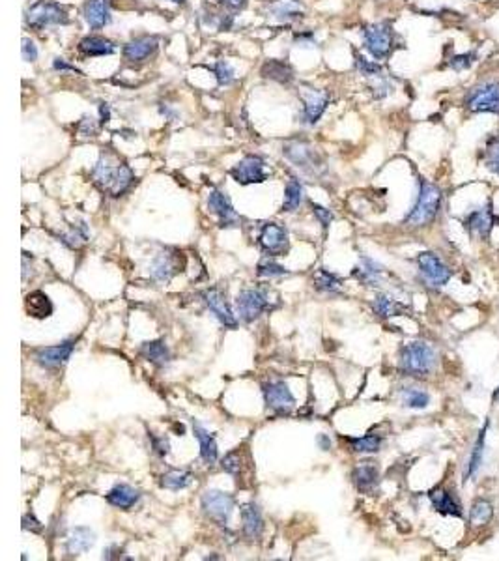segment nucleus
<instances>
[{
    "label": "nucleus",
    "mask_w": 499,
    "mask_h": 561,
    "mask_svg": "<svg viewBox=\"0 0 499 561\" xmlns=\"http://www.w3.org/2000/svg\"><path fill=\"white\" fill-rule=\"evenodd\" d=\"M356 66H358V69L361 71V75H364V77H382V66L380 64H376V62H371L367 60V58H363V56H358V60H356Z\"/></svg>",
    "instance_id": "43"
},
{
    "label": "nucleus",
    "mask_w": 499,
    "mask_h": 561,
    "mask_svg": "<svg viewBox=\"0 0 499 561\" xmlns=\"http://www.w3.org/2000/svg\"><path fill=\"white\" fill-rule=\"evenodd\" d=\"M217 2L223 8L232 10V12H237V10H242V8L247 4V0H217Z\"/></svg>",
    "instance_id": "52"
},
{
    "label": "nucleus",
    "mask_w": 499,
    "mask_h": 561,
    "mask_svg": "<svg viewBox=\"0 0 499 561\" xmlns=\"http://www.w3.org/2000/svg\"><path fill=\"white\" fill-rule=\"evenodd\" d=\"M202 298L206 301V305H208L209 311L216 314L217 320L221 324L227 325V328H236L237 320L234 317L232 309L229 307V304H227V298H224L223 292L219 290V288H209V290L204 292Z\"/></svg>",
    "instance_id": "16"
},
{
    "label": "nucleus",
    "mask_w": 499,
    "mask_h": 561,
    "mask_svg": "<svg viewBox=\"0 0 499 561\" xmlns=\"http://www.w3.org/2000/svg\"><path fill=\"white\" fill-rule=\"evenodd\" d=\"M264 400L271 410L279 413H288L296 404L294 395L284 382H271L264 386Z\"/></svg>",
    "instance_id": "11"
},
{
    "label": "nucleus",
    "mask_w": 499,
    "mask_h": 561,
    "mask_svg": "<svg viewBox=\"0 0 499 561\" xmlns=\"http://www.w3.org/2000/svg\"><path fill=\"white\" fill-rule=\"evenodd\" d=\"M193 481V475L187 474V472H169L161 477V487L169 488V490H183L187 488Z\"/></svg>",
    "instance_id": "39"
},
{
    "label": "nucleus",
    "mask_w": 499,
    "mask_h": 561,
    "mask_svg": "<svg viewBox=\"0 0 499 561\" xmlns=\"http://www.w3.org/2000/svg\"><path fill=\"white\" fill-rule=\"evenodd\" d=\"M494 402H499V387L496 389V393H494Z\"/></svg>",
    "instance_id": "57"
},
{
    "label": "nucleus",
    "mask_w": 499,
    "mask_h": 561,
    "mask_svg": "<svg viewBox=\"0 0 499 561\" xmlns=\"http://www.w3.org/2000/svg\"><path fill=\"white\" fill-rule=\"evenodd\" d=\"M260 247H262L268 255H283L288 251V234L283 227L277 223H266L262 227V232L258 236Z\"/></svg>",
    "instance_id": "12"
},
{
    "label": "nucleus",
    "mask_w": 499,
    "mask_h": 561,
    "mask_svg": "<svg viewBox=\"0 0 499 561\" xmlns=\"http://www.w3.org/2000/svg\"><path fill=\"white\" fill-rule=\"evenodd\" d=\"M242 520H243V534L251 537V539H257L264 531V520L262 514L258 511L255 503H245L242 507Z\"/></svg>",
    "instance_id": "26"
},
{
    "label": "nucleus",
    "mask_w": 499,
    "mask_h": 561,
    "mask_svg": "<svg viewBox=\"0 0 499 561\" xmlns=\"http://www.w3.org/2000/svg\"><path fill=\"white\" fill-rule=\"evenodd\" d=\"M262 75L266 79L277 82H290L294 79V71L283 60H268L262 66Z\"/></svg>",
    "instance_id": "32"
},
{
    "label": "nucleus",
    "mask_w": 499,
    "mask_h": 561,
    "mask_svg": "<svg viewBox=\"0 0 499 561\" xmlns=\"http://www.w3.org/2000/svg\"><path fill=\"white\" fill-rule=\"evenodd\" d=\"M100 113H102V124L108 122V118H111V108H108L107 103H102V107H100Z\"/></svg>",
    "instance_id": "55"
},
{
    "label": "nucleus",
    "mask_w": 499,
    "mask_h": 561,
    "mask_svg": "<svg viewBox=\"0 0 499 561\" xmlns=\"http://www.w3.org/2000/svg\"><path fill=\"white\" fill-rule=\"evenodd\" d=\"M95 542V535L90 527L79 526L73 527L68 535V541H66V548H68L69 554H82L86 552L90 548L94 547Z\"/></svg>",
    "instance_id": "22"
},
{
    "label": "nucleus",
    "mask_w": 499,
    "mask_h": 561,
    "mask_svg": "<svg viewBox=\"0 0 499 561\" xmlns=\"http://www.w3.org/2000/svg\"><path fill=\"white\" fill-rule=\"evenodd\" d=\"M297 41H299V43H301L303 47H310V45H314V41L310 40V34L301 36V38H297Z\"/></svg>",
    "instance_id": "56"
},
{
    "label": "nucleus",
    "mask_w": 499,
    "mask_h": 561,
    "mask_svg": "<svg viewBox=\"0 0 499 561\" xmlns=\"http://www.w3.org/2000/svg\"><path fill=\"white\" fill-rule=\"evenodd\" d=\"M485 165L486 169L492 170L494 174L499 176V137H492L490 141L486 142Z\"/></svg>",
    "instance_id": "40"
},
{
    "label": "nucleus",
    "mask_w": 499,
    "mask_h": 561,
    "mask_svg": "<svg viewBox=\"0 0 499 561\" xmlns=\"http://www.w3.org/2000/svg\"><path fill=\"white\" fill-rule=\"evenodd\" d=\"M364 49L376 58L382 60L393 49V30L389 25L385 23H376V25H369L363 30Z\"/></svg>",
    "instance_id": "6"
},
{
    "label": "nucleus",
    "mask_w": 499,
    "mask_h": 561,
    "mask_svg": "<svg viewBox=\"0 0 499 561\" xmlns=\"http://www.w3.org/2000/svg\"><path fill=\"white\" fill-rule=\"evenodd\" d=\"M430 402V395L421 389H415V387H410L404 391V404L408 408H413V410H423L426 408Z\"/></svg>",
    "instance_id": "42"
},
{
    "label": "nucleus",
    "mask_w": 499,
    "mask_h": 561,
    "mask_svg": "<svg viewBox=\"0 0 499 561\" xmlns=\"http://www.w3.org/2000/svg\"><path fill=\"white\" fill-rule=\"evenodd\" d=\"M185 266L182 253H161L154 258L150 266V273L155 281H170L178 271H183Z\"/></svg>",
    "instance_id": "14"
},
{
    "label": "nucleus",
    "mask_w": 499,
    "mask_h": 561,
    "mask_svg": "<svg viewBox=\"0 0 499 561\" xmlns=\"http://www.w3.org/2000/svg\"><path fill=\"white\" fill-rule=\"evenodd\" d=\"M208 204L209 208H211V211L219 217L221 227H236V225L240 223V217H237V214L234 211V208H232L229 196L223 195L221 191L216 190L211 191V193H209Z\"/></svg>",
    "instance_id": "18"
},
{
    "label": "nucleus",
    "mask_w": 499,
    "mask_h": 561,
    "mask_svg": "<svg viewBox=\"0 0 499 561\" xmlns=\"http://www.w3.org/2000/svg\"><path fill=\"white\" fill-rule=\"evenodd\" d=\"M266 307H268V296L262 290L249 288V290H243L237 294L236 309L243 322H251V320L258 318L266 311Z\"/></svg>",
    "instance_id": "10"
},
{
    "label": "nucleus",
    "mask_w": 499,
    "mask_h": 561,
    "mask_svg": "<svg viewBox=\"0 0 499 561\" xmlns=\"http://www.w3.org/2000/svg\"><path fill=\"white\" fill-rule=\"evenodd\" d=\"M384 273V268L378 262H374L371 258H361V268L356 270V277L361 279L363 283L376 284Z\"/></svg>",
    "instance_id": "36"
},
{
    "label": "nucleus",
    "mask_w": 499,
    "mask_h": 561,
    "mask_svg": "<svg viewBox=\"0 0 499 561\" xmlns=\"http://www.w3.org/2000/svg\"><path fill=\"white\" fill-rule=\"evenodd\" d=\"M221 466H223V470L227 474L236 475L237 472L242 470V460H240V457H237L236 453H229L223 459V462H221Z\"/></svg>",
    "instance_id": "47"
},
{
    "label": "nucleus",
    "mask_w": 499,
    "mask_h": 561,
    "mask_svg": "<svg viewBox=\"0 0 499 561\" xmlns=\"http://www.w3.org/2000/svg\"><path fill=\"white\" fill-rule=\"evenodd\" d=\"M53 68L56 69V71H71V73H79V69H75V66H69V64H66V62L62 60V58H56V60H54Z\"/></svg>",
    "instance_id": "53"
},
{
    "label": "nucleus",
    "mask_w": 499,
    "mask_h": 561,
    "mask_svg": "<svg viewBox=\"0 0 499 561\" xmlns=\"http://www.w3.org/2000/svg\"><path fill=\"white\" fill-rule=\"evenodd\" d=\"M283 154L288 157L294 165H297V167H301V169L305 170H310V172H314V170L320 167V161H318V156L316 152H314V148H310L309 144L303 141L286 142L283 148Z\"/></svg>",
    "instance_id": "13"
},
{
    "label": "nucleus",
    "mask_w": 499,
    "mask_h": 561,
    "mask_svg": "<svg viewBox=\"0 0 499 561\" xmlns=\"http://www.w3.org/2000/svg\"><path fill=\"white\" fill-rule=\"evenodd\" d=\"M150 439H152V446H154L155 453L161 455V457L169 455V449H170L169 439H167V438H157V436H154L152 433H150Z\"/></svg>",
    "instance_id": "50"
},
{
    "label": "nucleus",
    "mask_w": 499,
    "mask_h": 561,
    "mask_svg": "<svg viewBox=\"0 0 499 561\" xmlns=\"http://www.w3.org/2000/svg\"><path fill=\"white\" fill-rule=\"evenodd\" d=\"M232 178L242 185H249V183H262L268 178L266 172V161L258 156H245L242 161L237 163L234 169L230 170Z\"/></svg>",
    "instance_id": "8"
},
{
    "label": "nucleus",
    "mask_w": 499,
    "mask_h": 561,
    "mask_svg": "<svg viewBox=\"0 0 499 561\" xmlns=\"http://www.w3.org/2000/svg\"><path fill=\"white\" fill-rule=\"evenodd\" d=\"M301 201H303V185L296 178H290L286 183V190H284L283 210L294 211L301 204Z\"/></svg>",
    "instance_id": "35"
},
{
    "label": "nucleus",
    "mask_w": 499,
    "mask_h": 561,
    "mask_svg": "<svg viewBox=\"0 0 499 561\" xmlns=\"http://www.w3.org/2000/svg\"><path fill=\"white\" fill-rule=\"evenodd\" d=\"M430 501H432V505H434V509H436L439 514H447V516H459V518L462 516L460 503L452 498L451 492H447V490H443V488L432 490Z\"/></svg>",
    "instance_id": "27"
},
{
    "label": "nucleus",
    "mask_w": 499,
    "mask_h": 561,
    "mask_svg": "<svg viewBox=\"0 0 499 561\" xmlns=\"http://www.w3.org/2000/svg\"><path fill=\"white\" fill-rule=\"evenodd\" d=\"M303 118L307 124H316L320 120V116L324 115V111L329 105V98L327 94L316 92V90H310L307 94H303Z\"/></svg>",
    "instance_id": "20"
},
{
    "label": "nucleus",
    "mask_w": 499,
    "mask_h": 561,
    "mask_svg": "<svg viewBox=\"0 0 499 561\" xmlns=\"http://www.w3.org/2000/svg\"><path fill=\"white\" fill-rule=\"evenodd\" d=\"M348 442H350L351 451L356 453H376L382 447V438L376 434H367L363 438H351Z\"/></svg>",
    "instance_id": "38"
},
{
    "label": "nucleus",
    "mask_w": 499,
    "mask_h": 561,
    "mask_svg": "<svg viewBox=\"0 0 499 561\" xmlns=\"http://www.w3.org/2000/svg\"><path fill=\"white\" fill-rule=\"evenodd\" d=\"M441 206V191L434 183L421 182L417 203L413 206L412 214L408 216L406 223L412 227H425L436 217Z\"/></svg>",
    "instance_id": "3"
},
{
    "label": "nucleus",
    "mask_w": 499,
    "mask_h": 561,
    "mask_svg": "<svg viewBox=\"0 0 499 561\" xmlns=\"http://www.w3.org/2000/svg\"><path fill=\"white\" fill-rule=\"evenodd\" d=\"M318 444H320V449H324V451H329L331 449V439L325 436V434H320L318 436Z\"/></svg>",
    "instance_id": "54"
},
{
    "label": "nucleus",
    "mask_w": 499,
    "mask_h": 561,
    "mask_svg": "<svg viewBox=\"0 0 499 561\" xmlns=\"http://www.w3.org/2000/svg\"><path fill=\"white\" fill-rule=\"evenodd\" d=\"M84 19L92 28H103L111 23L107 0H88L84 4Z\"/></svg>",
    "instance_id": "23"
},
{
    "label": "nucleus",
    "mask_w": 499,
    "mask_h": 561,
    "mask_svg": "<svg viewBox=\"0 0 499 561\" xmlns=\"http://www.w3.org/2000/svg\"><path fill=\"white\" fill-rule=\"evenodd\" d=\"M271 12L279 19L292 21L303 15V8H301V4L297 0H279L277 4L271 6Z\"/></svg>",
    "instance_id": "34"
},
{
    "label": "nucleus",
    "mask_w": 499,
    "mask_h": 561,
    "mask_svg": "<svg viewBox=\"0 0 499 561\" xmlns=\"http://www.w3.org/2000/svg\"><path fill=\"white\" fill-rule=\"evenodd\" d=\"M68 14L66 10L56 2H38L27 10V25L30 28L41 30L51 25H68Z\"/></svg>",
    "instance_id": "5"
},
{
    "label": "nucleus",
    "mask_w": 499,
    "mask_h": 561,
    "mask_svg": "<svg viewBox=\"0 0 499 561\" xmlns=\"http://www.w3.org/2000/svg\"><path fill=\"white\" fill-rule=\"evenodd\" d=\"M486 431H488V423H486V425L483 426V431H480V433H479V438H477V442H475V446H473L472 457H469V462H467V466H465L464 481H467V479H472V477H475V474L479 472L480 464H483V455H485Z\"/></svg>",
    "instance_id": "31"
},
{
    "label": "nucleus",
    "mask_w": 499,
    "mask_h": 561,
    "mask_svg": "<svg viewBox=\"0 0 499 561\" xmlns=\"http://www.w3.org/2000/svg\"><path fill=\"white\" fill-rule=\"evenodd\" d=\"M351 479H353V485H356L359 492L372 494L378 487V468L371 464V462H364V464H361L351 472Z\"/></svg>",
    "instance_id": "19"
},
{
    "label": "nucleus",
    "mask_w": 499,
    "mask_h": 561,
    "mask_svg": "<svg viewBox=\"0 0 499 561\" xmlns=\"http://www.w3.org/2000/svg\"><path fill=\"white\" fill-rule=\"evenodd\" d=\"M23 529H30V531H34V534H40L41 529H43V526H41L40 520H36L34 514H25L23 516Z\"/></svg>",
    "instance_id": "51"
},
{
    "label": "nucleus",
    "mask_w": 499,
    "mask_h": 561,
    "mask_svg": "<svg viewBox=\"0 0 499 561\" xmlns=\"http://www.w3.org/2000/svg\"><path fill=\"white\" fill-rule=\"evenodd\" d=\"M195 436L200 444V457L206 464H213L217 460V442L213 438V434H209L204 426L195 425L193 426Z\"/></svg>",
    "instance_id": "30"
},
{
    "label": "nucleus",
    "mask_w": 499,
    "mask_h": 561,
    "mask_svg": "<svg viewBox=\"0 0 499 561\" xmlns=\"http://www.w3.org/2000/svg\"><path fill=\"white\" fill-rule=\"evenodd\" d=\"M419 270L423 273V277L432 284V286H443L449 283L451 279V270L447 268L445 264L441 262V258L436 257L434 253H421L417 257Z\"/></svg>",
    "instance_id": "9"
},
{
    "label": "nucleus",
    "mask_w": 499,
    "mask_h": 561,
    "mask_svg": "<svg viewBox=\"0 0 499 561\" xmlns=\"http://www.w3.org/2000/svg\"><path fill=\"white\" fill-rule=\"evenodd\" d=\"M21 53H23V58L28 62H34L38 58V49H36L34 41H30L28 38L23 40V45H21Z\"/></svg>",
    "instance_id": "49"
},
{
    "label": "nucleus",
    "mask_w": 499,
    "mask_h": 561,
    "mask_svg": "<svg viewBox=\"0 0 499 561\" xmlns=\"http://www.w3.org/2000/svg\"><path fill=\"white\" fill-rule=\"evenodd\" d=\"M436 365V352L428 343L415 341L400 352V367L412 376H426Z\"/></svg>",
    "instance_id": "2"
},
{
    "label": "nucleus",
    "mask_w": 499,
    "mask_h": 561,
    "mask_svg": "<svg viewBox=\"0 0 499 561\" xmlns=\"http://www.w3.org/2000/svg\"><path fill=\"white\" fill-rule=\"evenodd\" d=\"M92 180L103 193L120 196L135 182V176L126 163L111 165L107 159H100V163L92 169Z\"/></svg>",
    "instance_id": "1"
},
{
    "label": "nucleus",
    "mask_w": 499,
    "mask_h": 561,
    "mask_svg": "<svg viewBox=\"0 0 499 561\" xmlns=\"http://www.w3.org/2000/svg\"><path fill=\"white\" fill-rule=\"evenodd\" d=\"M312 210H314V216L318 217V221L322 223V227L327 229L331 221H333V214L327 208H324V206H320V204H312Z\"/></svg>",
    "instance_id": "48"
},
{
    "label": "nucleus",
    "mask_w": 499,
    "mask_h": 561,
    "mask_svg": "<svg viewBox=\"0 0 499 561\" xmlns=\"http://www.w3.org/2000/svg\"><path fill=\"white\" fill-rule=\"evenodd\" d=\"M202 511L217 524H227L234 511V498L223 490H206L202 494Z\"/></svg>",
    "instance_id": "7"
},
{
    "label": "nucleus",
    "mask_w": 499,
    "mask_h": 561,
    "mask_svg": "<svg viewBox=\"0 0 499 561\" xmlns=\"http://www.w3.org/2000/svg\"><path fill=\"white\" fill-rule=\"evenodd\" d=\"M213 73L217 75V81H219L221 87L234 81V69L230 68V64H227V62H217L213 66Z\"/></svg>",
    "instance_id": "45"
},
{
    "label": "nucleus",
    "mask_w": 499,
    "mask_h": 561,
    "mask_svg": "<svg viewBox=\"0 0 499 561\" xmlns=\"http://www.w3.org/2000/svg\"><path fill=\"white\" fill-rule=\"evenodd\" d=\"M75 341H64L56 346H47V348H41L36 354V361L40 363L43 369H58L64 363H68L69 356L73 352Z\"/></svg>",
    "instance_id": "15"
},
{
    "label": "nucleus",
    "mask_w": 499,
    "mask_h": 561,
    "mask_svg": "<svg viewBox=\"0 0 499 561\" xmlns=\"http://www.w3.org/2000/svg\"><path fill=\"white\" fill-rule=\"evenodd\" d=\"M79 49L86 56H105V54L115 53L116 45L107 38H102V36H86L79 43Z\"/></svg>",
    "instance_id": "28"
},
{
    "label": "nucleus",
    "mask_w": 499,
    "mask_h": 561,
    "mask_svg": "<svg viewBox=\"0 0 499 561\" xmlns=\"http://www.w3.org/2000/svg\"><path fill=\"white\" fill-rule=\"evenodd\" d=\"M157 45H159V41L154 36H139L135 40L126 43L124 58L128 62H133V64L144 62L157 51Z\"/></svg>",
    "instance_id": "17"
},
{
    "label": "nucleus",
    "mask_w": 499,
    "mask_h": 561,
    "mask_svg": "<svg viewBox=\"0 0 499 561\" xmlns=\"http://www.w3.org/2000/svg\"><path fill=\"white\" fill-rule=\"evenodd\" d=\"M288 271L283 266H279L275 262H260L258 264V275L260 277H281L286 275Z\"/></svg>",
    "instance_id": "44"
},
{
    "label": "nucleus",
    "mask_w": 499,
    "mask_h": 561,
    "mask_svg": "<svg viewBox=\"0 0 499 561\" xmlns=\"http://www.w3.org/2000/svg\"><path fill=\"white\" fill-rule=\"evenodd\" d=\"M314 284H316V288L325 292H335L340 288V281H338L337 275H335V273H329V271L324 270V268L314 273Z\"/></svg>",
    "instance_id": "41"
},
{
    "label": "nucleus",
    "mask_w": 499,
    "mask_h": 561,
    "mask_svg": "<svg viewBox=\"0 0 499 561\" xmlns=\"http://www.w3.org/2000/svg\"><path fill=\"white\" fill-rule=\"evenodd\" d=\"M465 229L469 234L479 238H488L490 236V230L494 227V217L492 211L488 208H480V210L472 211L469 216L464 219Z\"/></svg>",
    "instance_id": "21"
},
{
    "label": "nucleus",
    "mask_w": 499,
    "mask_h": 561,
    "mask_svg": "<svg viewBox=\"0 0 499 561\" xmlns=\"http://www.w3.org/2000/svg\"><path fill=\"white\" fill-rule=\"evenodd\" d=\"M25 305H27L28 314H30V317L38 318V320L49 318L54 311L53 301L49 299L47 294H43V292H40V290L27 294V298H25Z\"/></svg>",
    "instance_id": "24"
},
{
    "label": "nucleus",
    "mask_w": 499,
    "mask_h": 561,
    "mask_svg": "<svg viewBox=\"0 0 499 561\" xmlns=\"http://www.w3.org/2000/svg\"><path fill=\"white\" fill-rule=\"evenodd\" d=\"M494 516V507L492 503L488 500H477L472 505V511H469V522L473 526H485L488 522L492 520Z\"/></svg>",
    "instance_id": "37"
},
{
    "label": "nucleus",
    "mask_w": 499,
    "mask_h": 561,
    "mask_svg": "<svg viewBox=\"0 0 499 561\" xmlns=\"http://www.w3.org/2000/svg\"><path fill=\"white\" fill-rule=\"evenodd\" d=\"M141 354L157 367L167 365L170 361V352L163 341H148V343H142Z\"/></svg>",
    "instance_id": "29"
},
{
    "label": "nucleus",
    "mask_w": 499,
    "mask_h": 561,
    "mask_svg": "<svg viewBox=\"0 0 499 561\" xmlns=\"http://www.w3.org/2000/svg\"><path fill=\"white\" fill-rule=\"evenodd\" d=\"M141 498V494L137 492L135 488L129 487V485H116L108 490L107 494V501L113 505V507L124 509L128 511L135 505L137 501Z\"/></svg>",
    "instance_id": "25"
},
{
    "label": "nucleus",
    "mask_w": 499,
    "mask_h": 561,
    "mask_svg": "<svg viewBox=\"0 0 499 561\" xmlns=\"http://www.w3.org/2000/svg\"><path fill=\"white\" fill-rule=\"evenodd\" d=\"M464 105L472 113L499 115V82L486 81L473 87L465 95Z\"/></svg>",
    "instance_id": "4"
},
{
    "label": "nucleus",
    "mask_w": 499,
    "mask_h": 561,
    "mask_svg": "<svg viewBox=\"0 0 499 561\" xmlns=\"http://www.w3.org/2000/svg\"><path fill=\"white\" fill-rule=\"evenodd\" d=\"M372 307H374V311L378 312L380 317H384V318L398 317V314H404V312H408V307H406L404 304H400V301L389 298V296H384V294L374 299Z\"/></svg>",
    "instance_id": "33"
},
{
    "label": "nucleus",
    "mask_w": 499,
    "mask_h": 561,
    "mask_svg": "<svg viewBox=\"0 0 499 561\" xmlns=\"http://www.w3.org/2000/svg\"><path fill=\"white\" fill-rule=\"evenodd\" d=\"M172 2H176V4H185V0H172Z\"/></svg>",
    "instance_id": "58"
},
{
    "label": "nucleus",
    "mask_w": 499,
    "mask_h": 561,
    "mask_svg": "<svg viewBox=\"0 0 499 561\" xmlns=\"http://www.w3.org/2000/svg\"><path fill=\"white\" fill-rule=\"evenodd\" d=\"M475 53H462V54H454L451 58V68L456 69V71H464V69L472 68L473 62H475Z\"/></svg>",
    "instance_id": "46"
}]
</instances>
